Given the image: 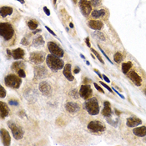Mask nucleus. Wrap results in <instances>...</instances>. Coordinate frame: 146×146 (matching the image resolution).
<instances>
[{"label": "nucleus", "instance_id": "1", "mask_svg": "<svg viewBox=\"0 0 146 146\" xmlns=\"http://www.w3.org/2000/svg\"><path fill=\"white\" fill-rule=\"evenodd\" d=\"M46 63L50 69L54 71L60 70L64 68V62L59 57L55 56L54 54H49L46 58Z\"/></svg>", "mask_w": 146, "mask_h": 146}, {"label": "nucleus", "instance_id": "9", "mask_svg": "<svg viewBox=\"0 0 146 146\" xmlns=\"http://www.w3.org/2000/svg\"><path fill=\"white\" fill-rule=\"evenodd\" d=\"M48 49H49L50 54L58 56L59 58H62L64 54L63 49L60 47H59V45L57 44H55L54 42H49L48 43Z\"/></svg>", "mask_w": 146, "mask_h": 146}, {"label": "nucleus", "instance_id": "50", "mask_svg": "<svg viewBox=\"0 0 146 146\" xmlns=\"http://www.w3.org/2000/svg\"><path fill=\"white\" fill-rule=\"evenodd\" d=\"M69 25H70V28H73V24H72V23H70V24H69Z\"/></svg>", "mask_w": 146, "mask_h": 146}, {"label": "nucleus", "instance_id": "12", "mask_svg": "<svg viewBox=\"0 0 146 146\" xmlns=\"http://www.w3.org/2000/svg\"><path fill=\"white\" fill-rule=\"evenodd\" d=\"M93 94V90L89 85H85L80 87L79 89V95L84 99H88Z\"/></svg>", "mask_w": 146, "mask_h": 146}, {"label": "nucleus", "instance_id": "20", "mask_svg": "<svg viewBox=\"0 0 146 146\" xmlns=\"http://www.w3.org/2000/svg\"><path fill=\"white\" fill-rule=\"evenodd\" d=\"M24 50L21 48L13 49L12 51V56L14 59H22L24 56Z\"/></svg>", "mask_w": 146, "mask_h": 146}, {"label": "nucleus", "instance_id": "48", "mask_svg": "<svg viewBox=\"0 0 146 146\" xmlns=\"http://www.w3.org/2000/svg\"><path fill=\"white\" fill-rule=\"evenodd\" d=\"M17 1H18V2H20L21 3H23V4H24L25 3V1L24 0H17Z\"/></svg>", "mask_w": 146, "mask_h": 146}, {"label": "nucleus", "instance_id": "25", "mask_svg": "<svg viewBox=\"0 0 146 146\" xmlns=\"http://www.w3.org/2000/svg\"><path fill=\"white\" fill-rule=\"evenodd\" d=\"M25 67L24 63L22 61H16L12 64V69L18 72L19 69H23Z\"/></svg>", "mask_w": 146, "mask_h": 146}, {"label": "nucleus", "instance_id": "33", "mask_svg": "<svg viewBox=\"0 0 146 146\" xmlns=\"http://www.w3.org/2000/svg\"><path fill=\"white\" fill-rule=\"evenodd\" d=\"M91 50H92V52H93V53H94V55H95V56H96V57H97V58H98V60L100 61V62H101V63H103V64H104V61H103V59H102V58H101V57H100V55H99V54H98L97 52H96V51H95V50H94V49H91Z\"/></svg>", "mask_w": 146, "mask_h": 146}, {"label": "nucleus", "instance_id": "14", "mask_svg": "<svg viewBox=\"0 0 146 146\" xmlns=\"http://www.w3.org/2000/svg\"><path fill=\"white\" fill-rule=\"evenodd\" d=\"M39 90L44 95H49L52 92V87L48 82L43 81L39 84Z\"/></svg>", "mask_w": 146, "mask_h": 146}, {"label": "nucleus", "instance_id": "3", "mask_svg": "<svg viewBox=\"0 0 146 146\" xmlns=\"http://www.w3.org/2000/svg\"><path fill=\"white\" fill-rule=\"evenodd\" d=\"M85 109L91 115H97L99 113V104L96 98H91L86 99Z\"/></svg>", "mask_w": 146, "mask_h": 146}, {"label": "nucleus", "instance_id": "6", "mask_svg": "<svg viewBox=\"0 0 146 146\" xmlns=\"http://www.w3.org/2000/svg\"><path fill=\"white\" fill-rule=\"evenodd\" d=\"M8 124H9V127L10 128V129L12 131L13 136L14 137V139H21L24 137V132L23 129L20 126H18L17 124H15L14 122L12 121L9 122Z\"/></svg>", "mask_w": 146, "mask_h": 146}, {"label": "nucleus", "instance_id": "8", "mask_svg": "<svg viewBox=\"0 0 146 146\" xmlns=\"http://www.w3.org/2000/svg\"><path fill=\"white\" fill-rule=\"evenodd\" d=\"M88 129L91 130L92 132L94 133H98V132H103L105 129V126L98 120H93L89 122L88 124Z\"/></svg>", "mask_w": 146, "mask_h": 146}, {"label": "nucleus", "instance_id": "40", "mask_svg": "<svg viewBox=\"0 0 146 146\" xmlns=\"http://www.w3.org/2000/svg\"><path fill=\"white\" fill-rule=\"evenodd\" d=\"M44 9V13H46L48 16H49V15H50V11H49L48 8H46V7H44V9Z\"/></svg>", "mask_w": 146, "mask_h": 146}, {"label": "nucleus", "instance_id": "24", "mask_svg": "<svg viewBox=\"0 0 146 146\" xmlns=\"http://www.w3.org/2000/svg\"><path fill=\"white\" fill-rule=\"evenodd\" d=\"M104 108L102 111V114L105 117H110L112 115V110H111V106H110V102L108 101H105L104 103Z\"/></svg>", "mask_w": 146, "mask_h": 146}, {"label": "nucleus", "instance_id": "17", "mask_svg": "<svg viewBox=\"0 0 146 146\" xmlns=\"http://www.w3.org/2000/svg\"><path fill=\"white\" fill-rule=\"evenodd\" d=\"M1 139L4 145H9L11 142V138L9 132L4 129H1Z\"/></svg>", "mask_w": 146, "mask_h": 146}, {"label": "nucleus", "instance_id": "32", "mask_svg": "<svg viewBox=\"0 0 146 146\" xmlns=\"http://www.w3.org/2000/svg\"><path fill=\"white\" fill-rule=\"evenodd\" d=\"M94 35L97 37L98 38L101 39V40H104V34H103V33H101V32H96V33H94Z\"/></svg>", "mask_w": 146, "mask_h": 146}, {"label": "nucleus", "instance_id": "29", "mask_svg": "<svg viewBox=\"0 0 146 146\" xmlns=\"http://www.w3.org/2000/svg\"><path fill=\"white\" fill-rule=\"evenodd\" d=\"M114 61H115L116 63H121L122 60H123V56H122L121 54H120V52L116 53V54L114 55Z\"/></svg>", "mask_w": 146, "mask_h": 146}, {"label": "nucleus", "instance_id": "34", "mask_svg": "<svg viewBox=\"0 0 146 146\" xmlns=\"http://www.w3.org/2000/svg\"><path fill=\"white\" fill-rule=\"evenodd\" d=\"M18 75L20 78H25V76H26V73H25L24 70V69H19V70L18 71Z\"/></svg>", "mask_w": 146, "mask_h": 146}, {"label": "nucleus", "instance_id": "4", "mask_svg": "<svg viewBox=\"0 0 146 146\" xmlns=\"http://www.w3.org/2000/svg\"><path fill=\"white\" fill-rule=\"evenodd\" d=\"M4 82H5V85L9 88L18 89L19 86L21 85L22 80L19 76L18 77L14 74H9L8 76H6Z\"/></svg>", "mask_w": 146, "mask_h": 146}, {"label": "nucleus", "instance_id": "21", "mask_svg": "<svg viewBox=\"0 0 146 146\" xmlns=\"http://www.w3.org/2000/svg\"><path fill=\"white\" fill-rule=\"evenodd\" d=\"M142 124L141 120L138 119V118H134V117H131V118H129L126 121V124L128 127L129 128H133V127H136L139 124Z\"/></svg>", "mask_w": 146, "mask_h": 146}, {"label": "nucleus", "instance_id": "18", "mask_svg": "<svg viewBox=\"0 0 146 146\" xmlns=\"http://www.w3.org/2000/svg\"><path fill=\"white\" fill-rule=\"evenodd\" d=\"M65 110H67L69 113L74 114V113H77L79 110V106L78 104H76L74 102H68L65 104Z\"/></svg>", "mask_w": 146, "mask_h": 146}, {"label": "nucleus", "instance_id": "44", "mask_svg": "<svg viewBox=\"0 0 146 146\" xmlns=\"http://www.w3.org/2000/svg\"><path fill=\"white\" fill-rule=\"evenodd\" d=\"M79 71H80V69H79V68L78 67V68H76V69H74L73 73H79Z\"/></svg>", "mask_w": 146, "mask_h": 146}, {"label": "nucleus", "instance_id": "19", "mask_svg": "<svg viewBox=\"0 0 146 146\" xmlns=\"http://www.w3.org/2000/svg\"><path fill=\"white\" fill-rule=\"evenodd\" d=\"M63 75L64 77L69 80V81H73L74 80V78H73V74L71 73V65L69 63H67L64 68H63Z\"/></svg>", "mask_w": 146, "mask_h": 146}, {"label": "nucleus", "instance_id": "43", "mask_svg": "<svg viewBox=\"0 0 146 146\" xmlns=\"http://www.w3.org/2000/svg\"><path fill=\"white\" fill-rule=\"evenodd\" d=\"M103 78L104 79V80H105V81H106L107 83H110V79H108V78H107V77H106L105 75H103Z\"/></svg>", "mask_w": 146, "mask_h": 146}, {"label": "nucleus", "instance_id": "41", "mask_svg": "<svg viewBox=\"0 0 146 146\" xmlns=\"http://www.w3.org/2000/svg\"><path fill=\"white\" fill-rule=\"evenodd\" d=\"M45 28H46V29H47V30L49 31V32L50 33V34H53L54 36H56V34H54V32H53V31H52V30H51L50 28H49L48 26H45Z\"/></svg>", "mask_w": 146, "mask_h": 146}, {"label": "nucleus", "instance_id": "22", "mask_svg": "<svg viewBox=\"0 0 146 146\" xmlns=\"http://www.w3.org/2000/svg\"><path fill=\"white\" fill-rule=\"evenodd\" d=\"M9 107L8 105L1 101L0 102V113H1V118L3 119V118H6L9 114Z\"/></svg>", "mask_w": 146, "mask_h": 146}, {"label": "nucleus", "instance_id": "5", "mask_svg": "<svg viewBox=\"0 0 146 146\" xmlns=\"http://www.w3.org/2000/svg\"><path fill=\"white\" fill-rule=\"evenodd\" d=\"M91 17L94 19H98V20H106L109 18V11L107 9L101 8L98 9H94L91 12Z\"/></svg>", "mask_w": 146, "mask_h": 146}, {"label": "nucleus", "instance_id": "35", "mask_svg": "<svg viewBox=\"0 0 146 146\" xmlns=\"http://www.w3.org/2000/svg\"><path fill=\"white\" fill-rule=\"evenodd\" d=\"M0 91H1V98H4L6 96V91L4 90L3 86H0Z\"/></svg>", "mask_w": 146, "mask_h": 146}, {"label": "nucleus", "instance_id": "16", "mask_svg": "<svg viewBox=\"0 0 146 146\" xmlns=\"http://www.w3.org/2000/svg\"><path fill=\"white\" fill-rule=\"evenodd\" d=\"M88 25L90 28L94 29V30H100L104 28V23L100 20H89Z\"/></svg>", "mask_w": 146, "mask_h": 146}, {"label": "nucleus", "instance_id": "30", "mask_svg": "<svg viewBox=\"0 0 146 146\" xmlns=\"http://www.w3.org/2000/svg\"><path fill=\"white\" fill-rule=\"evenodd\" d=\"M90 2H91L92 7L94 8H97L101 4V0H91Z\"/></svg>", "mask_w": 146, "mask_h": 146}, {"label": "nucleus", "instance_id": "7", "mask_svg": "<svg viewBox=\"0 0 146 146\" xmlns=\"http://www.w3.org/2000/svg\"><path fill=\"white\" fill-rule=\"evenodd\" d=\"M79 6L80 11L85 17H89L91 14L93 7H92L90 1H89V0H79Z\"/></svg>", "mask_w": 146, "mask_h": 146}, {"label": "nucleus", "instance_id": "39", "mask_svg": "<svg viewBox=\"0 0 146 146\" xmlns=\"http://www.w3.org/2000/svg\"><path fill=\"white\" fill-rule=\"evenodd\" d=\"M21 44H22L23 45H28V39H27V38H23V40L21 41Z\"/></svg>", "mask_w": 146, "mask_h": 146}, {"label": "nucleus", "instance_id": "13", "mask_svg": "<svg viewBox=\"0 0 146 146\" xmlns=\"http://www.w3.org/2000/svg\"><path fill=\"white\" fill-rule=\"evenodd\" d=\"M48 75V71L44 66H36L34 69V77L37 79H41Z\"/></svg>", "mask_w": 146, "mask_h": 146}, {"label": "nucleus", "instance_id": "38", "mask_svg": "<svg viewBox=\"0 0 146 146\" xmlns=\"http://www.w3.org/2000/svg\"><path fill=\"white\" fill-rule=\"evenodd\" d=\"M9 104L10 105H15V106H17V105H18V102L16 101V100H10L9 101Z\"/></svg>", "mask_w": 146, "mask_h": 146}, {"label": "nucleus", "instance_id": "42", "mask_svg": "<svg viewBox=\"0 0 146 146\" xmlns=\"http://www.w3.org/2000/svg\"><path fill=\"white\" fill-rule=\"evenodd\" d=\"M85 43L87 44V45H88V47H91V45H90V43H89V38L88 37V38H85Z\"/></svg>", "mask_w": 146, "mask_h": 146}, {"label": "nucleus", "instance_id": "49", "mask_svg": "<svg viewBox=\"0 0 146 146\" xmlns=\"http://www.w3.org/2000/svg\"><path fill=\"white\" fill-rule=\"evenodd\" d=\"M115 112L117 113V114H118V115H120V112H119L117 110H115Z\"/></svg>", "mask_w": 146, "mask_h": 146}, {"label": "nucleus", "instance_id": "2", "mask_svg": "<svg viewBox=\"0 0 146 146\" xmlns=\"http://www.w3.org/2000/svg\"><path fill=\"white\" fill-rule=\"evenodd\" d=\"M14 29L9 23H1L0 24V34L5 41H10L14 37Z\"/></svg>", "mask_w": 146, "mask_h": 146}, {"label": "nucleus", "instance_id": "47", "mask_svg": "<svg viewBox=\"0 0 146 146\" xmlns=\"http://www.w3.org/2000/svg\"><path fill=\"white\" fill-rule=\"evenodd\" d=\"M7 52H8V54H9V55H12V52H10L9 49H7Z\"/></svg>", "mask_w": 146, "mask_h": 146}, {"label": "nucleus", "instance_id": "51", "mask_svg": "<svg viewBox=\"0 0 146 146\" xmlns=\"http://www.w3.org/2000/svg\"><path fill=\"white\" fill-rule=\"evenodd\" d=\"M80 56H81V58H82V59H85V56H84L83 54H80Z\"/></svg>", "mask_w": 146, "mask_h": 146}, {"label": "nucleus", "instance_id": "11", "mask_svg": "<svg viewBox=\"0 0 146 146\" xmlns=\"http://www.w3.org/2000/svg\"><path fill=\"white\" fill-rule=\"evenodd\" d=\"M128 77L130 79V80L134 83V85L138 87H140L143 84V79L142 77L137 73L135 70H131L129 73H127Z\"/></svg>", "mask_w": 146, "mask_h": 146}, {"label": "nucleus", "instance_id": "27", "mask_svg": "<svg viewBox=\"0 0 146 146\" xmlns=\"http://www.w3.org/2000/svg\"><path fill=\"white\" fill-rule=\"evenodd\" d=\"M44 38L42 36H38L35 39H34V41H33V45L35 48L44 45Z\"/></svg>", "mask_w": 146, "mask_h": 146}, {"label": "nucleus", "instance_id": "10", "mask_svg": "<svg viewBox=\"0 0 146 146\" xmlns=\"http://www.w3.org/2000/svg\"><path fill=\"white\" fill-rule=\"evenodd\" d=\"M45 59V54L44 52H33L29 55V60L34 63L40 64Z\"/></svg>", "mask_w": 146, "mask_h": 146}, {"label": "nucleus", "instance_id": "52", "mask_svg": "<svg viewBox=\"0 0 146 146\" xmlns=\"http://www.w3.org/2000/svg\"><path fill=\"white\" fill-rule=\"evenodd\" d=\"M56 1H57V0H54V3H56Z\"/></svg>", "mask_w": 146, "mask_h": 146}, {"label": "nucleus", "instance_id": "28", "mask_svg": "<svg viewBox=\"0 0 146 146\" xmlns=\"http://www.w3.org/2000/svg\"><path fill=\"white\" fill-rule=\"evenodd\" d=\"M38 22H37L35 19H32V20H30V21H28V27L29 28V29H31V30H35L37 28H38Z\"/></svg>", "mask_w": 146, "mask_h": 146}, {"label": "nucleus", "instance_id": "36", "mask_svg": "<svg viewBox=\"0 0 146 146\" xmlns=\"http://www.w3.org/2000/svg\"><path fill=\"white\" fill-rule=\"evenodd\" d=\"M94 87H95V88L97 89V90H98L99 92H101L102 94H104V90L102 89V88H101V87H99V86L96 83H94Z\"/></svg>", "mask_w": 146, "mask_h": 146}, {"label": "nucleus", "instance_id": "46", "mask_svg": "<svg viewBox=\"0 0 146 146\" xmlns=\"http://www.w3.org/2000/svg\"><path fill=\"white\" fill-rule=\"evenodd\" d=\"M38 32H41V29H38V30H35V31H34V32H33V34H35L36 33H38Z\"/></svg>", "mask_w": 146, "mask_h": 146}, {"label": "nucleus", "instance_id": "31", "mask_svg": "<svg viewBox=\"0 0 146 146\" xmlns=\"http://www.w3.org/2000/svg\"><path fill=\"white\" fill-rule=\"evenodd\" d=\"M70 95L74 98H78L79 96V92H78L77 89H73V91L70 92Z\"/></svg>", "mask_w": 146, "mask_h": 146}, {"label": "nucleus", "instance_id": "53", "mask_svg": "<svg viewBox=\"0 0 146 146\" xmlns=\"http://www.w3.org/2000/svg\"><path fill=\"white\" fill-rule=\"evenodd\" d=\"M143 140H145V142H146V138H145V139H144Z\"/></svg>", "mask_w": 146, "mask_h": 146}, {"label": "nucleus", "instance_id": "26", "mask_svg": "<svg viewBox=\"0 0 146 146\" xmlns=\"http://www.w3.org/2000/svg\"><path fill=\"white\" fill-rule=\"evenodd\" d=\"M132 68V62L129 61L127 63H124L122 64V71L124 74H127L129 73V71L130 70V69Z\"/></svg>", "mask_w": 146, "mask_h": 146}, {"label": "nucleus", "instance_id": "15", "mask_svg": "<svg viewBox=\"0 0 146 146\" xmlns=\"http://www.w3.org/2000/svg\"><path fill=\"white\" fill-rule=\"evenodd\" d=\"M14 12V9L9 7V6H3L1 7L0 9V13H1V18H6L9 16H12L13 13Z\"/></svg>", "mask_w": 146, "mask_h": 146}, {"label": "nucleus", "instance_id": "23", "mask_svg": "<svg viewBox=\"0 0 146 146\" xmlns=\"http://www.w3.org/2000/svg\"><path fill=\"white\" fill-rule=\"evenodd\" d=\"M133 133L134 135L138 137H144L146 136V126H141V127H137L133 129Z\"/></svg>", "mask_w": 146, "mask_h": 146}, {"label": "nucleus", "instance_id": "45", "mask_svg": "<svg viewBox=\"0 0 146 146\" xmlns=\"http://www.w3.org/2000/svg\"><path fill=\"white\" fill-rule=\"evenodd\" d=\"M94 72H95V73H97L98 75V76H99V78H102V76H101V74H100V73H99V72H98V71L97 69H94Z\"/></svg>", "mask_w": 146, "mask_h": 146}, {"label": "nucleus", "instance_id": "37", "mask_svg": "<svg viewBox=\"0 0 146 146\" xmlns=\"http://www.w3.org/2000/svg\"><path fill=\"white\" fill-rule=\"evenodd\" d=\"M100 84H101L102 85L104 86V87H105V88H106V89H108V90L110 91V93H112V92H113V89H112L111 88H110V87L107 85H105L104 83H103V82H100Z\"/></svg>", "mask_w": 146, "mask_h": 146}]
</instances>
